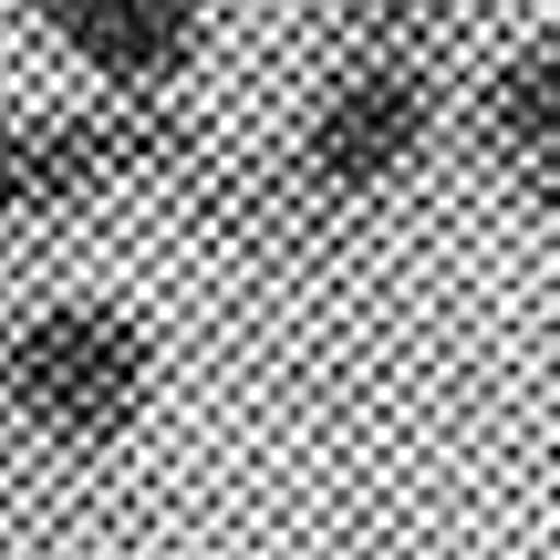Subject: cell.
<instances>
[{"mask_svg": "<svg viewBox=\"0 0 560 560\" xmlns=\"http://www.w3.org/2000/svg\"><path fill=\"white\" fill-rule=\"evenodd\" d=\"M166 342L136 301L115 291H32L0 322V425L42 457H125L156 425Z\"/></svg>", "mask_w": 560, "mask_h": 560, "instance_id": "cell-1", "label": "cell"}, {"mask_svg": "<svg viewBox=\"0 0 560 560\" xmlns=\"http://www.w3.org/2000/svg\"><path fill=\"white\" fill-rule=\"evenodd\" d=\"M208 125L187 94H83V104H0V229H52L104 198H177L208 156Z\"/></svg>", "mask_w": 560, "mask_h": 560, "instance_id": "cell-2", "label": "cell"}, {"mask_svg": "<svg viewBox=\"0 0 560 560\" xmlns=\"http://www.w3.org/2000/svg\"><path fill=\"white\" fill-rule=\"evenodd\" d=\"M436 136H446L436 62L374 42V52H342L332 73L312 83L280 166H291V187L322 208V219H342V208H384L425 156H436Z\"/></svg>", "mask_w": 560, "mask_h": 560, "instance_id": "cell-3", "label": "cell"}, {"mask_svg": "<svg viewBox=\"0 0 560 560\" xmlns=\"http://www.w3.org/2000/svg\"><path fill=\"white\" fill-rule=\"evenodd\" d=\"M94 94H187L219 42V0H21Z\"/></svg>", "mask_w": 560, "mask_h": 560, "instance_id": "cell-4", "label": "cell"}, {"mask_svg": "<svg viewBox=\"0 0 560 560\" xmlns=\"http://www.w3.org/2000/svg\"><path fill=\"white\" fill-rule=\"evenodd\" d=\"M467 125H478L488 166L509 187L560 166V32H520L509 52H488V73L467 83Z\"/></svg>", "mask_w": 560, "mask_h": 560, "instance_id": "cell-5", "label": "cell"}, {"mask_svg": "<svg viewBox=\"0 0 560 560\" xmlns=\"http://www.w3.org/2000/svg\"><path fill=\"white\" fill-rule=\"evenodd\" d=\"M467 0H332V32H342V52H425V42L457 21Z\"/></svg>", "mask_w": 560, "mask_h": 560, "instance_id": "cell-6", "label": "cell"}, {"mask_svg": "<svg viewBox=\"0 0 560 560\" xmlns=\"http://www.w3.org/2000/svg\"><path fill=\"white\" fill-rule=\"evenodd\" d=\"M520 198H529V208H550V219H560V166H550V177H529Z\"/></svg>", "mask_w": 560, "mask_h": 560, "instance_id": "cell-7", "label": "cell"}]
</instances>
